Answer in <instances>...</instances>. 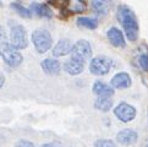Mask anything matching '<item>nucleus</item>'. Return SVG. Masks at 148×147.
<instances>
[{"label":"nucleus","instance_id":"nucleus-1","mask_svg":"<svg viewBox=\"0 0 148 147\" xmlns=\"http://www.w3.org/2000/svg\"><path fill=\"white\" fill-rule=\"evenodd\" d=\"M118 20L123 26V30L130 42H136L140 34L138 20L132 9L125 4H120L118 6Z\"/></svg>","mask_w":148,"mask_h":147},{"label":"nucleus","instance_id":"nucleus-2","mask_svg":"<svg viewBox=\"0 0 148 147\" xmlns=\"http://www.w3.org/2000/svg\"><path fill=\"white\" fill-rule=\"evenodd\" d=\"M31 41L37 53L44 54L53 45V37L50 32L45 28H37L31 34Z\"/></svg>","mask_w":148,"mask_h":147},{"label":"nucleus","instance_id":"nucleus-3","mask_svg":"<svg viewBox=\"0 0 148 147\" xmlns=\"http://www.w3.org/2000/svg\"><path fill=\"white\" fill-rule=\"evenodd\" d=\"M10 43L15 48L21 50L28 47V34L27 31L22 25L17 23L16 21H10Z\"/></svg>","mask_w":148,"mask_h":147},{"label":"nucleus","instance_id":"nucleus-4","mask_svg":"<svg viewBox=\"0 0 148 147\" xmlns=\"http://www.w3.org/2000/svg\"><path fill=\"white\" fill-rule=\"evenodd\" d=\"M0 56L9 66L17 67L22 64L23 56L10 42H1L0 43Z\"/></svg>","mask_w":148,"mask_h":147},{"label":"nucleus","instance_id":"nucleus-5","mask_svg":"<svg viewBox=\"0 0 148 147\" xmlns=\"http://www.w3.org/2000/svg\"><path fill=\"white\" fill-rule=\"evenodd\" d=\"M92 45L87 39H80L72 45L71 50V59L86 64V61L92 60Z\"/></svg>","mask_w":148,"mask_h":147},{"label":"nucleus","instance_id":"nucleus-6","mask_svg":"<svg viewBox=\"0 0 148 147\" xmlns=\"http://www.w3.org/2000/svg\"><path fill=\"white\" fill-rule=\"evenodd\" d=\"M113 61L104 55H98L92 58L89 63V72L96 76H104L112 70Z\"/></svg>","mask_w":148,"mask_h":147},{"label":"nucleus","instance_id":"nucleus-7","mask_svg":"<svg viewBox=\"0 0 148 147\" xmlns=\"http://www.w3.org/2000/svg\"><path fill=\"white\" fill-rule=\"evenodd\" d=\"M137 110L130 103L121 102L114 108V115L123 123H130L136 118Z\"/></svg>","mask_w":148,"mask_h":147},{"label":"nucleus","instance_id":"nucleus-8","mask_svg":"<svg viewBox=\"0 0 148 147\" xmlns=\"http://www.w3.org/2000/svg\"><path fill=\"white\" fill-rule=\"evenodd\" d=\"M132 85V80L130 74L127 72H118L112 77L110 80V86H112L114 90H125V88H129Z\"/></svg>","mask_w":148,"mask_h":147},{"label":"nucleus","instance_id":"nucleus-9","mask_svg":"<svg viewBox=\"0 0 148 147\" xmlns=\"http://www.w3.org/2000/svg\"><path fill=\"white\" fill-rule=\"evenodd\" d=\"M137 139H138V134L136 133L135 130L132 129H124L120 130L118 134H116V141L118 144L123 145V146H132L137 142Z\"/></svg>","mask_w":148,"mask_h":147},{"label":"nucleus","instance_id":"nucleus-10","mask_svg":"<svg viewBox=\"0 0 148 147\" xmlns=\"http://www.w3.org/2000/svg\"><path fill=\"white\" fill-rule=\"evenodd\" d=\"M107 38L110 42V44L114 45L115 48H125L126 42L124 33L118 27H110L107 31Z\"/></svg>","mask_w":148,"mask_h":147},{"label":"nucleus","instance_id":"nucleus-11","mask_svg":"<svg viewBox=\"0 0 148 147\" xmlns=\"http://www.w3.org/2000/svg\"><path fill=\"white\" fill-rule=\"evenodd\" d=\"M72 45L70 39L67 38H61L58 43L54 45V48L51 49V55L54 58H61V56H65L67 54H71V50H72Z\"/></svg>","mask_w":148,"mask_h":147},{"label":"nucleus","instance_id":"nucleus-12","mask_svg":"<svg viewBox=\"0 0 148 147\" xmlns=\"http://www.w3.org/2000/svg\"><path fill=\"white\" fill-rule=\"evenodd\" d=\"M92 91L97 97H108V98H112L115 93L114 88L112 86L103 81H100V80L94 81L93 86H92Z\"/></svg>","mask_w":148,"mask_h":147},{"label":"nucleus","instance_id":"nucleus-13","mask_svg":"<svg viewBox=\"0 0 148 147\" xmlns=\"http://www.w3.org/2000/svg\"><path fill=\"white\" fill-rule=\"evenodd\" d=\"M42 70H43L47 75H58L61 71V64L60 61L55 59V58H47V59L42 60L40 63Z\"/></svg>","mask_w":148,"mask_h":147},{"label":"nucleus","instance_id":"nucleus-14","mask_svg":"<svg viewBox=\"0 0 148 147\" xmlns=\"http://www.w3.org/2000/svg\"><path fill=\"white\" fill-rule=\"evenodd\" d=\"M62 70L71 76H77V75H80V74L83 72L84 64L73 60V59H69L64 63V65H62Z\"/></svg>","mask_w":148,"mask_h":147},{"label":"nucleus","instance_id":"nucleus-15","mask_svg":"<svg viewBox=\"0 0 148 147\" xmlns=\"http://www.w3.org/2000/svg\"><path fill=\"white\" fill-rule=\"evenodd\" d=\"M31 12L37 15L39 17L44 19H51L53 17V11L51 9L47 4H40V3H32L29 6Z\"/></svg>","mask_w":148,"mask_h":147},{"label":"nucleus","instance_id":"nucleus-16","mask_svg":"<svg viewBox=\"0 0 148 147\" xmlns=\"http://www.w3.org/2000/svg\"><path fill=\"white\" fill-rule=\"evenodd\" d=\"M113 106H114L113 99L108 97H97V99L94 101V108L103 113L109 112L113 108Z\"/></svg>","mask_w":148,"mask_h":147},{"label":"nucleus","instance_id":"nucleus-17","mask_svg":"<svg viewBox=\"0 0 148 147\" xmlns=\"http://www.w3.org/2000/svg\"><path fill=\"white\" fill-rule=\"evenodd\" d=\"M77 26L82 28H87V30H96L98 27V20L93 19V17H78L77 19Z\"/></svg>","mask_w":148,"mask_h":147},{"label":"nucleus","instance_id":"nucleus-18","mask_svg":"<svg viewBox=\"0 0 148 147\" xmlns=\"http://www.w3.org/2000/svg\"><path fill=\"white\" fill-rule=\"evenodd\" d=\"M10 8H11L15 12H16L18 16L23 17V19H29L32 16V12H31V10L27 9L23 5H21L20 3H11L10 4Z\"/></svg>","mask_w":148,"mask_h":147},{"label":"nucleus","instance_id":"nucleus-19","mask_svg":"<svg viewBox=\"0 0 148 147\" xmlns=\"http://www.w3.org/2000/svg\"><path fill=\"white\" fill-rule=\"evenodd\" d=\"M137 63H138V66L142 70L148 72V53L140 54L138 58H137Z\"/></svg>","mask_w":148,"mask_h":147},{"label":"nucleus","instance_id":"nucleus-20","mask_svg":"<svg viewBox=\"0 0 148 147\" xmlns=\"http://www.w3.org/2000/svg\"><path fill=\"white\" fill-rule=\"evenodd\" d=\"M92 8L96 10L98 14H105V11H107V4H105V1L94 0V1H92Z\"/></svg>","mask_w":148,"mask_h":147},{"label":"nucleus","instance_id":"nucleus-21","mask_svg":"<svg viewBox=\"0 0 148 147\" xmlns=\"http://www.w3.org/2000/svg\"><path fill=\"white\" fill-rule=\"evenodd\" d=\"M94 147H118L113 140H107V139H102V140H97L94 142Z\"/></svg>","mask_w":148,"mask_h":147},{"label":"nucleus","instance_id":"nucleus-22","mask_svg":"<svg viewBox=\"0 0 148 147\" xmlns=\"http://www.w3.org/2000/svg\"><path fill=\"white\" fill-rule=\"evenodd\" d=\"M15 147H34V144L29 140H18L15 144Z\"/></svg>","mask_w":148,"mask_h":147},{"label":"nucleus","instance_id":"nucleus-23","mask_svg":"<svg viewBox=\"0 0 148 147\" xmlns=\"http://www.w3.org/2000/svg\"><path fill=\"white\" fill-rule=\"evenodd\" d=\"M4 85H5V76L3 74H0V88H1Z\"/></svg>","mask_w":148,"mask_h":147},{"label":"nucleus","instance_id":"nucleus-24","mask_svg":"<svg viewBox=\"0 0 148 147\" xmlns=\"http://www.w3.org/2000/svg\"><path fill=\"white\" fill-rule=\"evenodd\" d=\"M40 147H56L54 144H44V145H42Z\"/></svg>","mask_w":148,"mask_h":147},{"label":"nucleus","instance_id":"nucleus-25","mask_svg":"<svg viewBox=\"0 0 148 147\" xmlns=\"http://www.w3.org/2000/svg\"><path fill=\"white\" fill-rule=\"evenodd\" d=\"M3 37H4V30H3L1 26H0V39H1Z\"/></svg>","mask_w":148,"mask_h":147},{"label":"nucleus","instance_id":"nucleus-26","mask_svg":"<svg viewBox=\"0 0 148 147\" xmlns=\"http://www.w3.org/2000/svg\"><path fill=\"white\" fill-rule=\"evenodd\" d=\"M145 147H148V144H147V145H146V146H145Z\"/></svg>","mask_w":148,"mask_h":147},{"label":"nucleus","instance_id":"nucleus-27","mask_svg":"<svg viewBox=\"0 0 148 147\" xmlns=\"http://www.w3.org/2000/svg\"><path fill=\"white\" fill-rule=\"evenodd\" d=\"M0 5H1V1H0Z\"/></svg>","mask_w":148,"mask_h":147},{"label":"nucleus","instance_id":"nucleus-28","mask_svg":"<svg viewBox=\"0 0 148 147\" xmlns=\"http://www.w3.org/2000/svg\"><path fill=\"white\" fill-rule=\"evenodd\" d=\"M147 115H148V112H147Z\"/></svg>","mask_w":148,"mask_h":147}]
</instances>
